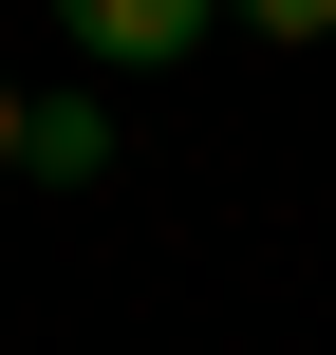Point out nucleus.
Masks as SVG:
<instances>
[{
    "mask_svg": "<svg viewBox=\"0 0 336 355\" xmlns=\"http://www.w3.org/2000/svg\"><path fill=\"white\" fill-rule=\"evenodd\" d=\"M0 168H37V112H19V94H0Z\"/></svg>",
    "mask_w": 336,
    "mask_h": 355,
    "instance_id": "obj_3",
    "label": "nucleus"
},
{
    "mask_svg": "<svg viewBox=\"0 0 336 355\" xmlns=\"http://www.w3.org/2000/svg\"><path fill=\"white\" fill-rule=\"evenodd\" d=\"M56 37H75V56H112V75H150V56H187V37H206V0H56Z\"/></svg>",
    "mask_w": 336,
    "mask_h": 355,
    "instance_id": "obj_1",
    "label": "nucleus"
},
{
    "mask_svg": "<svg viewBox=\"0 0 336 355\" xmlns=\"http://www.w3.org/2000/svg\"><path fill=\"white\" fill-rule=\"evenodd\" d=\"M243 19H262L281 56H299V37H336V0H243Z\"/></svg>",
    "mask_w": 336,
    "mask_h": 355,
    "instance_id": "obj_2",
    "label": "nucleus"
}]
</instances>
